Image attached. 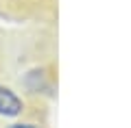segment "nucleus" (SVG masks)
I'll return each instance as SVG.
<instances>
[{
    "instance_id": "nucleus-3",
    "label": "nucleus",
    "mask_w": 131,
    "mask_h": 128,
    "mask_svg": "<svg viewBox=\"0 0 131 128\" xmlns=\"http://www.w3.org/2000/svg\"><path fill=\"white\" fill-rule=\"evenodd\" d=\"M7 128H42L39 124H33V122H18V124H11Z\"/></svg>"
},
{
    "instance_id": "nucleus-1",
    "label": "nucleus",
    "mask_w": 131,
    "mask_h": 128,
    "mask_svg": "<svg viewBox=\"0 0 131 128\" xmlns=\"http://www.w3.org/2000/svg\"><path fill=\"white\" fill-rule=\"evenodd\" d=\"M0 11L13 20L52 24L59 13V0H0Z\"/></svg>"
},
{
    "instance_id": "nucleus-2",
    "label": "nucleus",
    "mask_w": 131,
    "mask_h": 128,
    "mask_svg": "<svg viewBox=\"0 0 131 128\" xmlns=\"http://www.w3.org/2000/svg\"><path fill=\"white\" fill-rule=\"evenodd\" d=\"M24 109H26L24 98L15 89H11L9 85L0 82V117H7V119L20 117L24 113Z\"/></svg>"
}]
</instances>
